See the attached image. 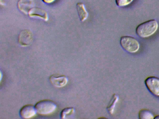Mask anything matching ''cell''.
I'll return each mask as SVG.
<instances>
[{
	"label": "cell",
	"instance_id": "6da1fadb",
	"mask_svg": "<svg viewBox=\"0 0 159 119\" xmlns=\"http://www.w3.org/2000/svg\"><path fill=\"white\" fill-rule=\"evenodd\" d=\"M158 27V22L155 20H150L139 25L136 29V32L141 38H148L157 31Z\"/></svg>",
	"mask_w": 159,
	"mask_h": 119
},
{
	"label": "cell",
	"instance_id": "7a4b0ae2",
	"mask_svg": "<svg viewBox=\"0 0 159 119\" xmlns=\"http://www.w3.org/2000/svg\"><path fill=\"white\" fill-rule=\"evenodd\" d=\"M37 113L40 115H49L55 111L57 106L55 102L50 99H44L37 102L35 105Z\"/></svg>",
	"mask_w": 159,
	"mask_h": 119
},
{
	"label": "cell",
	"instance_id": "3957f363",
	"mask_svg": "<svg viewBox=\"0 0 159 119\" xmlns=\"http://www.w3.org/2000/svg\"><path fill=\"white\" fill-rule=\"evenodd\" d=\"M120 43L124 50L132 54L136 53L140 47L138 41L132 36H122L120 40Z\"/></svg>",
	"mask_w": 159,
	"mask_h": 119
},
{
	"label": "cell",
	"instance_id": "277c9868",
	"mask_svg": "<svg viewBox=\"0 0 159 119\" xmlns=\"http://www.w3.org/2000/svg\"><path fill=\"white\" fill-rule=\"evenodd\" d=\"M33 40V34L30 30H23L20 33L18 36V43L21 46L24 47L30 46Z\"/></svg>",
	"mask_w": 159,
	"mask_h": 119
},
{
	"label": "cell",
	"instance_id": "5b68a950",
	"mask_svg": "<svg viewBox=\"0 0 159 119\" xmlns=\"http://www.w3.org/2000/svg\"><path fill=\"white\" fill-rule=\"evenodd\" d=\"M145 84L149 91L154 95L159 96V79L155 76L148 77Z\"/></svg>",
	"mask_w": 159,
	"mask_h": 119
},
{
	"label": "cell",
	"instance_id": "8992f818",
	"mask_svg": "<svg viewBox=\"0 0 159 119\" xmlns=\"http://www.w3.org/2000/svg\"><path fill=\"white\" fill-rule=\"evenodd\" d=\"M35 0H19L17 4L19 11L26 15H28L30 11L35 7Z\"/></svg>",
	"mask_w": 159,
	"mask_h": 119
},
{
	"label": "cell",
	"instance_id": "52a82bcc",
	"mask_svg": "<svg viewBox=\"0 0 159 119\" xmlns=\"http://www.w3.org/2000/svg\"><path fill=\"white\" fill-rule=\"evenodd\" d=\"M49 80L53 86L59 88L66 86L68 82V79L66 76L58 74L51 75L49 78Z\"/></svg>",
	"mask_w": 159,
	"mask_h": 119
},
{
	"label": "cell",
	"instance_id": "ba28073f",
	"mask_svg": "<svg viewBox=\"0 0 159 119\" xmlns=\"http://www.w3.org/2000/svg\"><path fill=\"white\" fill-rule=\"evenodd\" d=\"M28 16L33 18H39L45 21L49 20L48 13L44 9L40 7H34L30 11Z\"/></svg>",
	"mask_w": 159,
	"mask_h": 119
},
{
	"label": "cell",
	"instance_id": "9c48e42d",
	"mask_svg": "<svg viewBox=\"0 0 159 119\" xmlns=\"http://www.w3.org/2000/svg\"><path fill=\"white\" fill-rule=\"evenodd\" d=\"M37 113L35 106L32 105H26L21 108L19 111V115L23 119H30L35 116Z\"/></svg>",
	"mask_w": 159,
	"mask_h": 119
},
{
	"label": "cell",
	"instance_id": "30bf717a",
	"mask_svg": "<svg viewBox=\"0 0 159 119\" xmlns=\"http://www.w3.org/2000/svg\"><path fill=\"white\" fill-rule=\"evenodd\" d=\"M77 10L80 20L81 22H84L89 16V13L85 5L82 2H78L77 4Z\"/></svg>",
	"mask_w": 159,
	"mask_h": 119
},
{
	"label": "cell",
	"instance_id": "8fae6325",
	"mask_svg": "<svg viewBox=\"0 0 159 119\" xmlns=\"http://www.w3.org/2000/svg\"><path fill=\"white\" fill-rule=\"evenodd\" d=\"M118 99H119L118 96L116 94H114L111 97V99L109 103L108 106L107 107V110L110 114H113L115 106H116V103L118 102Z\"/></svg>",
	"mask_w": 159,
	"mask_h": 119
},
{
	"label": "cell",
	"instance_id": "7c38bea8",
	"mask_svg": "<svg viewBox=\"0 0 159 119\" xmlns=\"http://www.w3.org/2000/svg\"><path fill=\"white\" fill-rule=\"evenodd\" d=\"M75 108L73 107L65 108L60 112V118L62 119H66L75 113Z\"/></svg>",
	"mask_w": 159,
	"mask_h": 119
},
{
	"label": "cell",
	"instance_id": "4fadbf2b",
	"mask_svg": "<svg viewBox=\"0 0 159 119\" xmlns=\"http://www.w3.org/2000/svg\"><path fill=\"white\" fill-rule=\"evenodd\" d=\"M139 117L140 119H153L154 117L150 111L147 109H142L139 111Z\"/></svg>",
	"mask_w": 159,
	"mask_h": 119
},
{
	"label": "cell",
	"instance_id": "5bb4252c",
	"mask_svg": "<svg viewBox=\"0 0 159 119\" xmlns=\"http://www.w3.org/2000/svg\"><path fill=\"white\" fill-rule=\"evenodd\" d=\"M134 0H115L116 4L119 7H123L131 4Z\"/></svg>",
	"mask_w": 159,
	"mask_h": 119
},
{
	"label": "cell",
	"instance_id": "9a60e30c",
	"mask_svg": "<svg viewBox=\"0 0 159 119\" xmlns=\"http://www.w3.org/2000/svg\"><path fill=\"white\" fill-rule=\"evenodd\" d=\"M43 2L46 4H52L55 2L56 0H42Z\"/></svg>",
	"mask_w": 159,
	"mask_h": 119
},
{
	"label": "cell",
	"instance_id": "2e32d148",
	"mask_svg": "<svg viewBox=\"0 0 159 119\" xmlns=\"http://www.w3.org/2000/svg\"><path fill=\"white\" fill-rule=\"evenodd\" d=\"M154 119H159V115H157V116L154 117Z\"/></svg>",
	"mask_w": 159,
	"mask_h": 119
}]
</instances>
